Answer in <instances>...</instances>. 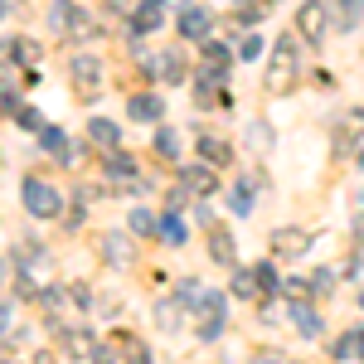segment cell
Segmentation results:
<instances>
[{"mask_svg": "<svg viewBox=\"0 0 364 364\" xmlns=\"http://www.w3.org/2000/svg\"><path fill=\"white\" fill-rule=\"evenodd\" d=\"M25 209L34 214V219H58V214H63V195H58L49 180L29 175L25 180Z\"/></svg>", "mask_w": 364, "mask_h": 364, "instance_id": "obj_1", "label": "cell"}, {"mask_svg": "<svg viewBox=\"0 0 364 364\" xmlns=\"http://www.w3.org/2000/svg\"><path fill=\"white\" fill-rule=\"evenodd\" d=\"M291 78H296V49L282 39L272 54V87H291Z\"/></svg>", "mask_w": 364, "mask_h": 364, "instance_id": "obj_2", "label": "cell"}, {"mask_svg": "<svg viewBox=\"0 0 364 364\" xmlns=\"http://www.w3.org/2000/svg\"><path fill=\"white\" fill-rule=\"evenodd\" d=\"M49 29H54V34L83 29V10H78L73 0H54V10H49Z\"/></svg>", "mask_w": 364, "mask_h": 364, "instance_id": "obj_3", "label": "cell"}, {"mask_svg": "<svg viewBox=\"0 0 364 364\" xmlns=\"http://www.w3.org/2000/svg\"><path fill=\"white\" fill-rule=\"evenodd\" d=\"M306 248H311V233H301V228H282V233H272V252H277V257H301Z\"/></svg>", "mask_w": 364, "mask_h": 364, "instance_id": "obj_4", "label": "cell"}, {"mask_svg": "<svg viewBox=\"0 0 364 364\" xmlns=\"http://www.w3.org/2000/svg\"><path fill=\"white\" fill-rule=\"evenodd\" d=\"M296 25H301L306 39H321V34H326V5H321V0H306L301 15H296Z\"/></svg>", "mask_w": 364, "mask_h": 364, "instance_id": "obj_5", "label": "cell"}, {"mask_svg": "<svg viewBox=\"0 0 364 364\" xmlns=\"http://www.w3.org/2000/svg\"><path fill=\"white\" fill-rule=\"evenodd\" d=\"M180 180H185V190H195V195H214V166H185L180 170Z\"/></svg>", "mask_w": 364, "mask_h": 364, "instance_id": "obj_6", "label": "cell"}, {"mask_svg": "<svg viewBox=\"0 0 364 364\" xmlns=\"http://www.w3.org/2000/svg\"><path fill=\"white\" fill-rule=\"evenodd\" d=\"M161 15H166V0H141L136 20H132V34H151V29L161 25Z\"/></svg>", "mask_w": 364, "mask_h": 364, "instance_id": "obj_7", "label": "cell"}, {"mask_svg": "<svg viewBox=\"0 0 364 364\" xmlns=\"http://www.w3.org/2000/svg\"><path fill=\"white\" fill-rule=\"evenodd\" d=\"M199 156H204V166H228V161H233V151H228L224 136H199Z\"/></svg>", "mask_w": 364, "mask_h": 364, "instance_id": "obj_8", "label": "cell"}, {"mask_svg": "<svg viewBox=\"0 0 364 364\" xmlns=\"http://www.w3.org/2000/svg\"><path fill=\"white\" fill-rule=\"evenodd\" d=\"M180 29H185V39H204V34H209V10L190 5V10L180 15Z\"/></svg>", "mask_w": 364, "mask_h": 364, "instance_id": "obj_9", "label": "cell"}, {"mask_svg": "<svg viewBox=\"0 0 364 364\" xmlns=\"http://www.w3.org/2000/svg\"><path fill=\"white\" fill-rule=\"evenodd\" d=\"M127 112L136 117V122H156V117H161V97H151V92H136V97L127 102Z\"/></svg>", "mask_w": 364, "mask_h": 364, "instance_id": "obj_10", "label": "cell"}, {"mask_svg": "<svg viewBox=\"0 0 364 364\" xmlns=\"http://www.w3.org/2000/svg\"><path fill=\"white\" fill-rule=\"evenodd\" d=\"M87 136L97 141V146H117L122 132H117V122H107V117H92V122H87Z\"/></svg>", "mask_w": 364, "mask_h": 364, "instance_id": "obj_11", "label": "cell"}, {"mask_svg": "<svg viewBox=\"0 0 364 364\" xmlns=\"http://www.w3.org/2000/svg\"><path fill=\"white\" fill-rule=\"evenodd\" d=\"M233 291H238V296H257V291H262L257 267H233Z\"/></svg>", "mask_w": 364, "mask_h": 364, "instance_id": "obj_12", "label": "cell"}, {"mask_svg": "<svg viewBox=\"0 0 364 364\" xmlns=\"http://www.w3.org/2000/svg\"><path fill=\"white\" fill-rule=\"evenodd\" d=\"M73 78L83 87H97V78H102V63L97 58H73Z\"/></svg>", "mask_w": 364, "mask_h": 364, "instance_id": "obj_13", "label": "cell"}, {"mask_svg": "<svg viewBox=\"0 0 364 364\" xmlns=\"http://www.w3.org/2000/svg\"><path fill=\"white\" fill-rule=\"evenodd\" d=\"M127 224H132V233H141V238H151V233H161V219H156L151 209H132V219H127Z\"/></svg>", "mask_w": 364, "mask_h": 364, "instance_id": "obj_14", "label": "cell"}, {"mask_svg": "<svg viewBox=\"0 0 364 364\" xmlns=\"http://www.w3.org/2000/svg\"><path fill=\"white\" fill-rule=\"evenodd\" d=\"M39 141H44V151H54L58 161H73V156H68V136H63L58 127H44V132H39Z\"/></svg>", "mask_w": 364, "mask_h": 364, "instance_id": "obj_15", "label": "cell"}, {"mask_svg": "<svg viewBox=\"0 0 364 364\" xmlns=\"http://www.w3.org/2000/svg\"><path fill=\"white\" fill-rule=\"evenodd\" d=\"M336 10H340L336 25H340V29H350V25H355V20L364 15V0H336Z\"/></svg>", "mask_w": 364, "mask_h": 364, "instance_id": "obj_16", "label": "cell"}, {"mask_svg": "<svg viewBox=\"0 0 364 364\" xmlns=\"http://www.w3.org/2000/svg\"><path fill=\"white\" fill-rule=\"evenodd\" d=\"M291 321H296L301 336H316V331H321V316H316L311 306H291Z\"/></svg>", "mask_w": 364, "mask_h": 364, "instance_id": "obj_17", "label": "cell"}, {"mask_svg": "<svg viewBox=\"0 0 364 364\" xmlns=\"http://www.w3.org/2000/svg\"><path fill=\"white\" fill-rule=\"evenodd\" d=\"M161 238H166L170 248H180V243H185V238H190V233H185V224H180V219H175V214H166V219H161Z\"/></svg>", "mask_w": 364, "mask_h": 364, "instance_id": "obj_18", "label": "cell"}, {"mask_svg": "<svg viewBox=\"0 0 364 364\" xmlns=\"http://www.w3.org/2000/svg\"><path fill=\"white\" fill-rule=\"evenodd\" d=\"M156 151H161L166 161H175V156H180V136H175L170 127H161V132H156Z\"/></svg>", "mask_w": 364, "mask_h": 364, "instance_id": "obj_19", "label": "cell"}, {"mask_svg": "<svg viewBox=\"0 0 364 364\" xmlns=\"http://www.w3.org/2000/svg\"><path fill=\"white\" fill-rule=\"evenodd\" d=\"M209 252H214V262H233V238L228 233H214L209 238Z\"/></svg>", "mask_w": 364, "mask_h": 364, "instance_id": "obj_20", "label": "cell"}, {"mask_svg": "<svg viewBox=\"0 0 364 364\" xmlns=\"http://www.w3.org/2000/svg\"><path fill=\"white\" fill-rule=\"evenodd\" d=\"M228 209H233V214H248V209H252L248 185H233V190H228Z\"/></svg>", "mask_w": 364, "mask_h": 364, "instance_id": "obj_21", "label": "cell"}, {"mask_svg": "<svg viewBox=\"0 0 364 364\" xmlns=\"http://www.w3.org/2000/svg\"><path fill=\"white\" fill-rule=\"evenodd\" d=\"M204 58H209V68H219V73L228 68V49H224V44H214V39H204Z\"/></svg>", "mask_w": 364, "mask_h": 364, "instance_id": "obj_22", "label": "cell"}, {"mask_svg": "<svg viewBox=\"0 0 364 364\" xmlns=\"http://www.w3.org/2000/svg\"><path fill=\"white\" fill-rule=\"evenodd\" d=\"M336 355H340V360H360V355H364V331H360V336H345Z\"/></svg>", "mask_w": 364, "mask_h": 364, "instance_id": "obj_23", "label": "cell"}, {"mask_svg": "<svg viewBox=\"0 0 364 364\" xmlns=\"http://www.w3.org/2000/svg\"><path fill=\"white\" fill-rule=\"evenodd\" d=\"M107 170H112V175H122V180H132V175H136V166H132V156H127V151H112Z\"/></svg>", "mask_w": 364, "mask_h": 364, "instance_id": "obj_24", "label": "cell"}, {"mask_svg": "<svg viewBox=\"0 0 364 364\" xmlns=\"http://www.w3.org/2000/svg\"><path fill=\"white\" fill-rule=\"evenodd\" d=\"M156 73H166L170 83H175V78L185 73V63H180V54H161V63H156Z\"/></svg>", "mask_w": 364, "mask_h": 364, "instance_id": "obj_25", "label": "cell"}, {"mask_svg": "<svg viewBox=\"0 0 364 364\" xmlns=\"http://www.w3.org/2000/svg\"><path fill=\"white\" fill-rule=\"evenodd\" d=\"M102 248H107V257H112V262H132V248H127L122 238H107Z\"/></svg>", "mask_w": 364, "mask_h": 364, "instance_id": "obj_26", "label": "cell"}, {"mask_svg": "<svg viewBox=\"0 0 364 364\" xmlns=\"http://www.w3.org/2000/svg\"><path fill=\"white\" fill-rule=\"evenodd\" d=\"M262 54V39L257 34H243V44H238V58H257Z\"/></svg>", "mask_w": 364, "mask_h": 364, "instance_id": "obj_27", "label": "cell"}, {"mask_svg": "<svg viewBox=\"0 0 364 364\" xmlns=\"http://www.w3.org/2000/svg\"><path fill=\"white\" fill-rule=\"evenodd\" d=\"M331 287H336V277H331V272H326V267H321V272H316V277H311V291H331Z\"/></svg>", "mask_w": 364, "mask_h": 364, "instance_id": "obj_28", "label": "cell"}, {"mask_svg": "<svg viewBox=\"0 0 364 364\" xmlns=\"http://www.w3.org/2000/svg\"><path fill=\"white\" fill-rule=\"evenodd\" d=\"M257 282H262V287H282V277L272 272V262H262V267H257Z\"/></svg>", "mask_w": 364, "mask_h": 364, "instance_id": "obj_29", "label": "cell"}, {"mask_svg": "<svg viewBox=\"0 0 364 364\" xmlns=\"http://www.w3.org/2000/svg\"><path fill=\"white\" fill-rule=\"evenodd\" d=\"M92 360H97V364H117V355H112V350H102V345H97V350H92Z\"/></svg>", "mask_w": 364, "mask_h": 364, "instance_id": "obj_30", "label": "cell"}, {"mask_svg": "<svg viewBox=\"0 0 364 364\" xmlns=\"http://www.w3.org/2000/svg\"><path fill=\"white\" fill-rule=\"evenodd\" d=\"M257 364H291V360H282V355H267V360H257Z\"/></svg>", "mask_w": 364, "mask_h": 364, "instance_id": "obj_31", "label": "cell"}, {"mask_svg": "<svg viewBox=\"0 0 364 364\" xmlns=\"http://www.w3.org/2000/svg\"><path fill=\"white\" fill-rule=\"evenodd\" d=\"M5 326H10V311H5V306H0V331H5Z\"/></svg>", "mask_w": 364, "mask_h": 364, "instance_id": "obj_32", "label": "cell"}, {"mask_svg": "<svg viewBox=\"0 0 364 364\" xmlns=\"http://www.w3.org/2000/svg\"><path fill=\"white\" fill-rule=\"evenodd\" d=\"M10 5H15V0H0V15H5V10H10Z\"/></svg>", "mask_w": 364, "mask_h": 364, "instance_id": "obj_33", "label": "cell"}]
</instances>
